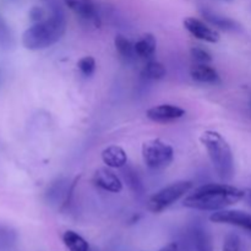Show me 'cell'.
<instances>
[{
  "instance_id": "obj_30",
  "label": "cell",
  "mask_w": 251,
  "mask_h": 251,
  "mask_svg": "<svg viewBox=\"0 0 251 251\" xmlns=\"http://www.w3.org/2000/svg\"><path fill=\"white\" fill-rule=\"evenodd\" d=\"M1 81H2V74L1 71H0V83H1Z\"/></svg>"
},
{
  "instance_id": "obj_2",
  "label": "cell",
  "mask_w": 251,
  "mask_h": 251,
  "mask_svg": "<svg viewBox=\"0 0 251 251\" xmlns=\"http://www.w3.org/2000/svg\"><path fill=\"white\" fill-rule=\"evenodd\" d=\"M50 16L33 24L22 34V44L28 50H43L58 43L66 31V17L60 5L54 6Z\"/></svg>"
},
{
  "instance_id": "obj_27",
  "label": "cell",
  "mask_w": 251,
  "mask_h": 251,
  "mask_svg": "<svg viewBox=\"0 0 251 251\" xmlns=\"http://www.w3.org/2000/svg\"><path fill=\"white\" fill-rule=\"evenodd\" d=\"M179 248H178V244L176 243H171V244L166 245L164 248H162L159 251H178Z\"/></svg>"
},
{
  "instance_id": "obj_29",
  "label": "cell",
  "mask_w": 251,
  "mask_h": 251,
  "mask_svg": "<svg viewBox=\"0 0 251 251\" xmlns=\"http://www.w3.org/2000/svg\"><path fill=\"white\" fill-rule=\"evenodd\" d=\"M46 1L48 2V4H49V6H50V9H51V7L56 6V5H59V4H58V1H56V0H46Z\"/></svg>"
},
{
  "instance_id": "obj_11",
  "label": "cell",
  "mask_w": 251,
  "mask_h": 251,
  "mask_svg": "<svg viewBox=\"0 0 251 251\" xmlns=\"http://www.w3.org/2000/svg\"><path fill=\"white\" fill-rule=\"evenodd\" d=\"M189 237L194 251H213L212 238L201 222H194L191 225Z\"/></svg>"
},
{
  "instance_id": "obj_3",
  "label": "cell",
  "mask_w": 251,
  "mask_h": 251,
  "mask_svg": "<svg viewBox=\"0 0 251 251\" xmlns=\"http://www.w3.org/2000/svg\"><path fill=\"white\" fill-rule=\"evenodd\" d=\"M201 144L207 151L216 173L221 180L230 181L234 178V157L227 140L215 130H207L200 136Z\"/></svg>"
},
{
  "instance_id": "obj_28",
  "label": "cell",
  "mask_w": 251,
  "mask_h": 251,
  "mask_svg": "<svg viewBox=\"0 0 251 251\" xmlns=\"http://www.w3.org/2000/svg\"><path fill=\"white\" fill-rule=\"evenodd\" d=\"M243 200L248 203V205L251 207V189H245L244 190V198Z\"/></svg>"
},
{
  "instance_id": "obj_31",
  "label": "cell",
  "mask_w": 251,
  "mask_h": 251,
  "mask_svg": "<svg viewBox=\"0 0 251 251\" xmlns=\"http://www.w3.org/2000/svg\"><path fill=\"white\" fill-rule=\"evenodd\" d=\"M222 1H227V2H230V1H233V0H222Z\"/></svg>"
},
{
  "instance_id": "obj_25",
  "label": "cell",
  "mask_w": 251,
  "mask_h": 251,
  "mask_svg": "<svg viewBox=\"0 0 251 251\" xmlns=\"http://www.w3.org/2000/svg\"><path fill=\"white\" fill-rule=\"evenodd\" d=\"M222 251H240V239L237 234H228L223 243Z\"/></svg>"
},
{
  "instance_id": "obj_12",
  "label": "cell",
  "mask_w": 251,
  "mask_h": 251,
  "mask_svg": "<svg viewBox=\"0 0 251 251\" xmlns=\"http://www.w3.org/2000/svg\"><path fill=\"white\" fill-rule=\"evenodd\" d=\"M102 161L108 168L112 169H120L124 168L127 163V154L124 151V149L117 145H110L105 147L102 151Z\"/></svg>"
},
{
  "instance_id": "obj_17",
  "label": "cell",
  "mask_w": 251,
  "mask_h": 251,
  "mask_svg": "<svg viewBox=\"0 0 251 251\" xmlns=\"http://www.w3.org/2000/svg\"><path fill=\"white\" fill-rule=\"evenodd\" d=\"M63 242L69 251H90V244L87 240L74 230L64 232Z\"/></svg>"
},
{
  "instance_id": "obj_8",
  "label": "cell",
  "mask_w": 251,
  "mask_h": 251,
  "mask_svg": "<svg viewBox=\"0 0 251 251\" xmlns=\"http://www.w3.org/2000/svg\"><path fill=\"white\" fill-rule=\"evenodd\" d=\"M65 2L82 21L96 27L100 26V16L92 0H65Z\"/></svg>"
},
{
  "instance_id": "obj_13",
  "label": "cell",
  "mask_w": 251,
  "mask_h": 251,
  "mask_svg": "<svg viewBox=\"0 0 251 251\" xmlns=\"http://www.w3.org/2000/svg\"><path fill=\"white\" fill-rule=\"evenodd\" d=\"M190 76L193 80L200 83L215 85L221 81L218 71L208 64H194L190 69Z\"/></svg>"
},
{
  "instance_id": "obj_6",
  "label": "cell",
  "mask_w": 251,
  "mask_h": 251,
  "mask_svg": "<svg viewBox=\"0 0 251 251\" xmlns=\"http://www.w3.org/2000/svg\"><path fill=\"white\" fill-rule=\"evenodd\" d=\"M210 221L218 225H230L251 233V215L239 210H221L210 216Z\"/></svg>"
},
{
  "instance_id": "obj_10",
  "label": "cell",
  "mask_w": 251,
  "mask_h": 251,
  "mask_svg": "<svg viewBox=\"0 0 251 251\" xmlns=\"http://www.w3.org/2000/svg\"><path fill=\"white\" fill-rule=\"evenodd\" d=\"M93 184L104 191L119 194L123 190V181L119 176L108 168H100L95 172L92 178Z\"/></svg>"
},
{
  "instance_id": "obj_24",
  "label": "cell",
  "mask_w": 251,
  "mask_h": 251,
  "mask_svg": "<svg viewBox=\"0 0 251 251\" xmlns=\"http://www.w3.org/2000/svg\"><path fill=\"white\" fill-rule=\"evenodd\" d=\"M124 176H125V180H126V183L129 184L130 188H131L135 193L141 195V193L144 191V186H142L140 178L137 176V173H135L132 169H129V171L125 172Z\"/></svg>"
},
{
  "instance_id": "obj_5",
  "label": "cell",
  "mask_w": 251,
  "mask_h": 251,
  "mask_svg": "<svg viewBox=\"0 0 251 251\" xmlns=\"http://www.w3.org/2000/svg\"><path fill=\"white\" fill-rule=\"evenodd\" d=\"M142 159L147 168L159 171L164 169L173 162L174 150L161 139H152L142 145Z\"/></svg>"
},
{
  "instance_id": "obj_9",
  "label": "cell",
  "mask_w": 251,
  "mask_h": 251,
  "mask_svg": "<svg viewBox=\"0 0 251 251\" xmlns=\"http://www.w3.org/2000/svg\"><path fill=\"white\" fill-rule=\"evenodd\" d=\"M185 115V110L183 108L174 104H159L150 108L146 112V117L154 123H166L176 122V120L181 119Z\"/></svg>"
},
{
  "instance_id": "obj_15",
  "label": "cell",
  "mask_w": 251,
  "mask_h": 251,
  "mask_svg": "<svg viewBox=\"0 0 251 251\" xmlns=\"http://www.w3.org/2000/svg\"><path fill=\"white\" fill-rule=\"evenodd\" d=\"M157 49V39L152 33H145L137 42H135V51L137 58L152 59Z\"/></svg>"
},
{
  "instance_id": "obj_14",
  "label": "cell",
  "mask_w": 251,
  "mask_h": 251,
  "mask_svg": "<svg viewBox=\"0 0 251 251\" xmlns=\"http://www.w3.org/2000/svg\"><path fill=\"white\" fill-rule=\"evenodd\" d=\"M201 15H202V17L208 22V24L217 27V28L223 29V31L235 32L242 29V26H240L237 21H234V20L229 19V17L227 16H222V15L211 11V10L208 9L201 10Z\"/></svg>"
},
{
  "instance_id": "obj_16",
  "label": "cell",
  "mask_w": 251,
  "mask_h": 251,
  "mask_svg": "<svg viewBox=\"0 0 251 251\" xmlns=\"http://www.w3.org/2000/svg\"><path fill=\"white\" fill-rule=\"evenodd\" d=\"M114 46L118 54L125 63H134L136 60L137 55L135 51V43H132L129 38H126L123 34H118L114 38Z\"/></svg>"
},
{
  "instance_id": "obj_26",
  "label": "cell",
  "mask_w": 251,
  "mask_h": 251,
  "mask_svg": "<svg viewBox=\"0 0 251 251\" xmlns=\"http://www.w3.org/2000/svg\"><path fill=\"white\" fill-rule=\"evenodd\" d=\"M29 19L33 24H37V22H41L43 20H46V11H44L42 7L39 6H34L32 7L31 11H29Z\"/></svg>"
},
{
  "instance_id": "obj_20",
  "label": "cell",
  "mask_w": 251,
  "mask_h": 251,
  "mask_svg": "<svg viewBox=\"0 0 251 251\" xmlns=\"http://www.w3.org/2000/svg\"><path fill=\"white\" fill-rule=\"evenodd\" d=\"M17 240V234L11 227L0 225V249H9L15 245Z\"/></svg>"
},
{
  "instance_id": "obj_4",
  "label": "cell",
  "mask_w": 251,
  "mask_h": 251,
  "mask_svg": "<svg viewBox=\"0 0 251 251\" xmlns=\"http://www.w3.org/2000/svg\"><path fill=\"white\" fill-rule=\"evenodd\" d=\"M193 186L194 183L191 180H179L171 185L164 186L163 189L151 195L147 201V208L152 213L163 212L173 203L180 200L183 196H185L193 189Z\"/></svg>"
},
{
  "instance_id": "obj_18",
  "label": "cell",
  "mask_w": 251,
  "mask_h": 251,
  "mask_svg": "<svg viewBox=\"0 0 251 251\" xmlns=\"http://www.w3.org/2000/svg\"><path fill=\"white\" fill-rule=\"evenodd\" d=\"M167 70L166 66L163 65L159 61L153 60V59H150L145 66L142 68L141 71V76L146 80H152V81H157V80H162V78L166 76Z\"/></svg>"
},
{
  "instance_id": "obj_19",
  "label": "cell",
  "mask_w": 251,
  "mask_h": 251,
  "mask_svg": "<svg viewBox=\"0 0 251 251\" xmlns=\"http://www.w3.org/2000/svg\"><path fill=\"white\" fill-rule=\"evenodd\" d=\"M70 194L69 185L65 180H56L53 183L47 191V198L50 202H61V200H66Z\"/></svg>"
},
{
  "instance_id": "obj_23",
  "label": "cell",
  "mask_w": 251,
  "mask_h": 251,
  "mask_svg": "<svg viewBox=\"0 0 251 251\" xmlns=\"http://www.w3.org/2000/svg\"><path fill=\"white\" fill-rule=\"evenodd\" d=\"M190 56L194 64H210L212 61V55L201 47H193L190 49Z\"/></svg>"
},
{
  "instance_id": "obj_1",
  "label": "cell",
  "mask_w": 251,
  "mask_h": 251,
  "mask_svg": "<svg viewBox=\"0 0 251 251\" xmlns=\"http://www.w3.org/2000/svg\"><path fill=\"white\" fill-rule=\"evenodd\" d=\"M244 198V190L225 183H208L194 189L183 200V206L196 211L226 210Z\"/></svg>"
},
{
  "instance_id": "obj_22",
  "label": "cell",
  "mask_w": 251,
  "mask_h": 251,
  "mask_svg": "<svg viewBox=\"0 0 251 251\" xmlns=\"http://www.w3.org/2000/svg\"><path fill=\"white\" fill-rule=\"evenodd\" d=\"M77 68H78V70L81 71V74H82L83 76H86V77H88V76H92L93 73H95V70H96L95 58L91 55L82 56V58L78 60Z\"/></svg>"
},
{
  "instance_id": "obj_7",
  "label": "cell",
  "mask_w": 251,
  "mask_h": 251,
  "mask_svg": "<svg viewBox=\"0 0 251 251\" xmlns=\"http://www.w3.org/2000/svg\"><path fill=\"white\" fill-rule=\"evenodd\" d=\"M184 27L196 39L207 42V43H217L221 38L220 33L215 28L196 17H188L184 20Z\"/></svg>"
},
{
  "instance_id": "obj_21",
  "label": "cell",
  "mask_w": 251,
  "mask_h": 251,
  "mask_svg": "<svg viewBox=\"0 0 251 251\" xmlns=\"http://www.w3.org/2000/svg\"><path fill=\"white\" fill-rule=\"evenodd\" d=\"M12 44H14V37H12L11 29L0 15V48L10 49Z\"/></svg>"
}]
</instances>
